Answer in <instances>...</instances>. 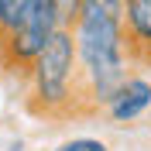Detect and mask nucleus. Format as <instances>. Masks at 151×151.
Returning <instances> with one entry per match:
<instances>
[{
  "label": "nucleus",
  "instance_id": "f257e3e1",
  "mask_svg": "<svg viewBox=\"0 0 151 151\" xmlns=\"http://www.w3.org/2000/svg\"><path fill=\"white\" fill-rule=\"evenodd\" d=\"M72 38L83 103L86 110H103L134 65L124 35V0H83Z\"/></svg>",
  "mask_w": 151,
  "mask_h": 151
},
{
  "label": "nucleus",
  "instance_id": "f03ea898",
  "mask_svg": "<svg viewBox=\"0 0 151 151\" xmlns=\"http://www.w3.org/2000/svg\"><path fill=\"white\" fill-rule=\"evenodd\" d=\"M28 106L38 117H69L86 113L83 103V83L76 65V38L72 28H58L45 52L28 69Z\"/></svg>",
  "mask_w": 151,
  "mask_h": 151
},
{
  "label": "nucleus",
  "instance_id": "7ed1b4c3",
  "mask_svg": "<svg viewBox=\"0 0 151 151\" xmlns=\"http://www.w3.org/2000/svg\"><path fill=\"white\" fill-rule=\"evenodd\" d=\"M58 28H62V24H58V17H55L52 0H41V4L28 14V21H24L21 28H14L10 35L0 38V65L7 69V72L28 76L31 62L45 52V45L52 41V35H55Z\"/></svg>",
  "mask_w": 151,
  "mask_h": 151
},
{
  "label": "nucleus",
  "instance_id": "20e7f679",
  "mask_svg": "<svg viewBox=\"0 0 151 151\" xmlns=\"http://www.w3.org/2000/svg\"><path fill=\"white\" fill-rule=\"evenodd\" d=\"M103 110H106V117H110V124H117V127H127V124L148 117L151 113V79L131 72Z\"/></svg>",
  "mask_w": 151,
  "mask_h": 151
},
{
  "label": "nucleus",
  "instance_id": "39448f33",
  "mask_svg": "<svg viewBox=\"0 0 151 151\" xmlns=\"http://www.w3.org/2000/svg\"><path fill=\"white\" fill-rule=\"evenodd\" d=\"M124 35L134 65H151V0H124Z\"/></svg>",
  "mask_w": 151,
  "mask_h": 151
},
{
  "label": "nucleus",
  "instance_id": "423d86ee",
  "mask_svg": "<svg viewBox=\"0 0 151 151\" xmlns=\"http://www.w3.org/2000/svg\"><path fill=\"white\" fill-rule=\"evenodd\" d=\"M38 4L41 0H0V38L10 35L14 28H21Z\"/></svg>",
  "mask_w": 151,
  "mask_h": 151
},
{
  "label": "nucleus",
  "instance_id": "0eeeda50",
  "mask_svg": "<svg viewBox=\"0 0 151 151\" xmlns=\"http://www.w3.org/2000/svg\"><path fill=\"white\" fill-rule=\"evenodd\" d=\"M52 151H110V148H106V141H100V137H69V141L55 144Z\"/></svg>",
  "mask_w": 151,
  "mask_h": 151
},
{
  "label": "nucleus",
  "instance_id": "6e6552de",
  "mask_svg": "<svg viewBox=\"0 0 151 151\" xmlns=\"http://www.w3.org/2000/svg\"><path fill=\"white\" fill-rule=\"evenodd\" d=\"M52 7H55V17L62 28H72L76 24V14L83 7V0H52Z\"/></svg>",
  "mask_w": 151,
  "mask_h": 151
},
{
  "label": "nucleus",
  "instance_id": "1a4fd4ad",
  "mask_svg": "<svg viewBox=\"0 0 151 151\" xmlns=\"http://www.w3.org/2000/svg\"><path fill=\"white\" fill-rule=\"evenodd\" d=\"M148 120H151V113H148Z\"/></svg>",
  "mask_w": 151,
  "mask_h": 151
}]
</instances>
